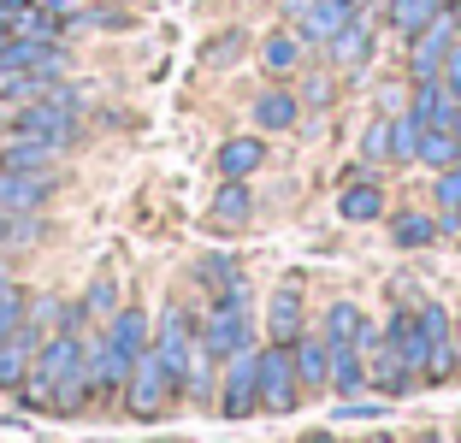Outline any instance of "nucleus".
<instances>
[{
	"label": "nucleus",
	"mask_w": 461,
	"mask_h": 443,
	"mask_svg": "<svg viewBox=\"0 0 461 443\" xmlns=\"http://www.w3.org/2000/svg\"><path fill=\"white\" fill-rule=\"evenodd\" d=\"M444 89H449V101L461 107V36H456V48H449V59H444Z\"/></svg>",
	"instance_id": "34"
},
{
	"label": "nucleus",
	"mask_w": 461,
	"mask_h": 443,
	"mask_svg": "<svg viewBox=\"0 0 461 443\" xmlns=\"http://www.w3.org/2000/svg\"><path fill=\"white\" fill-rule=\"evenodd\" d=\"M355 6H361V0H313L308 13L296 18V24H302V41H331L355 18Z\"/></svg>",
	"instance_id": "14"
},
{
	"label": "nucleus",
	"mask_w": 461,
	"mask_h": 443,
	"mask_svg": "<svg viewBox=\"0 0 461 443\" xmlns=\"http://www.w3.org/2000/svg\"><path fill=\"white\" fill-rule=\"evenodd\" d=\"M343 414H349V420H379V414H384V402H349Z\"/></svg>",
	"instance_id": "36"
},
{
	"label": "nucleus",
	"mask_w": 461,
	"mask_h": 443,
	"mask_svg": "<svg viewBox=\"0 0 461 443\" xmlns=\"http://www.w3.org/2000/svg\"><path fill=\"white\" fill-rule=\"evenodd\" d=\"M331 390H338V396H361L366 390V355L355 349V343H338V349H331Z\"/></svg>",
	"instance_id": "17"
},
{
	"label": "nucleus",
	"mask_w": 461,
	"mask_h": 443,
	"mask_svg": "<svg viewBox=\"0 0 461 443\" xmlns=\"http://www.w3.org/2000/svg\"><path fill=\"white\" fill-rule=\"evenodd\" d=\"M420 136H426V124L414 113H402L391 124V160H420Z\"/></svg>",
	"instance_id": "26"
},
{
	"label": "nucleus",
	"mask_w": 461,
	"mask_h": 443,
	"mask_svg": "<svg viewBox=\"0 0 461 443\" xmlns=\"http://www.w3.org/2000/svg\"><path fill=\"white\" fill-rule=\"evenodd\" d=\"M361 154L366 160H391V124H366L361 131Z\"/></svg>",
	"instance_id": "31"
},
{
	"label": "nucleus",
	"mask_w": 461,
	"mask_h": 443,
	"mask_svg": "<svg viewBox=\"0 0 461 443\" xmlns=\"http://www.w3.org/2000/svg\"><path fill=\"white\" fill-rule=\"evenodd\" d=\"M24 320H30V295L18 290V284H6V290H0V343H6Z\"/></svg>",
	"instance_id": "27"
},
{
	"label": "nucleus",
	"mask_w": 461,
	"mask_h": 443,
	"mask_svg": "<svg viewBox=\"0 0 461 443\" xmlns=\"http://www.w3.org/2000/svg\"><path fill=\"white\" fill-rule=\"evenodd\" d=\"M6 41H13V13L0 6V48H6Z\"/></svg>",
	"instance_id": "38"
},
{
	"label": "nucleus",
	"mask_w": 461,
	"mask_h": 443,
	"mask_svg": "<svg viewBox=\"0 0 461 443\" xmlns=\"http://www.w3.org/2000/svg\"><path fill=\"white\" fill-rule=\"evenodd\" d=\"M149 349L160 355V366L172 373V384L184 390V378H190V349H195V325H190V313H184V308H166L160 325H154V343H149Z\"/></svg>",
	"instance_id": "5"
},
{
	"label": "nucleus",
	"mask_w": 461,
	"mask_h": 443,
	"mask_svg": "<svg viewBox=\"0 0 461 443\" xmlns=\"http://www.w3.org/2000/svg\"><path fill=\"white\" fill-rule=\"evenodd\" d=\"M438 13H449V0H391V30H402V36L414 41Z\"/></svg>",
	"instance_id": "21"
},
{
	"label": "nucleus",
	"mask_w": 461,
	"mask_h": 443,
	"mask_svg": "<svg viewBox=\"0 0 461 443\" xmlns=\"http://www.w3.org/2000/svg\"><path fill=\"white\" fill-rule=\"evenodd\" d=\"M449 48H456V18L449 13H438L432 24L414 36V54H408V71H414V83H426V77H444V59H449Z\"/></svg>",
	"instance_id": "6"
},
{
	"label": "nucleus",
	"mask_w": 461,
	"mask_h": 443,
	"mask_svg": "<svg viewBox=\"0 0 461 443\" xmlns=\"http://www.w3.org/2000/svg\"><path fill=\"white\" fill-rule=\"evenodd\" d=\"M338 213L349 219V225H373V219L384 213V189L379 184H349L338 195Z\"/></svg>",
	"instance_id": "20"
},
{
	"label": "nucleus",
	"mask_w": 461,
	"mask_h": 443,
	"mask_svg": "<svg viewBox=\"0 0 461 443\" xmlns=\"http://www.w3.org/2000/svg\"><path fill=\"white\" fill-rule=\"evenodd\" d=\"M290 361H296V384L302 390H326L331 384V343H326V337L302 331L296 343H290Z\"/></svg>",
	"instance_id": "11"
},
{
	"label": "nucleus",
	"mask_w": 461,
	"mask_h": 443,
	"mask_svg": "<svg viewBox=\"0 0 461 443\" xmlns=\"http://www.w3.org/2000/svg\"><path fill=\"white\" fill-rule=\"evenodd\" d=\"M243 349H249V295L237 284V290L219 295L213 320L202 325V355L207 361H230V355H243Z\"/></svg>",
	"instance_id": "1"
},
{
	"label": "nucleus",
	"mask_w": 461,
	"mask_h": 443,
	"mask_svg": "<svg viewBox=\"0 0 461 443\" xmlns=\"http://www.w3.org/2000/svg\"><path fill=\"white\" fill-rule=\"evenodd\" d=\"M54 160H59V148H54V142H30V136H18V142L0 148V166H6V172L54 177Z\"/></svg>",
	"instance_id": "15"
},
{
	"label": "nucleus",
	"mask_w": 461,
	"mask_h": 443,
	"mask_svg": "<svg viewBox=\"0 0 461 443\" xmlns=\"http://www.w3.org/2000/svg\"><path fill=\"white\" fill-rule=\"evenodd\" d=\"M219 408L230 420H249L260 408V378H255V355H230V373H225V390H219Z\"/></svg>",
	"instance_id": "8"
},
{
	"label": "nucleus",
	"mask_w": 461,
	"mask_h": 443,
	"mask_svg": "<svg viewBox=\"0 0 461 443\" xmlns=\"http://www.w3.org/2000/svg\"><path fill=\"white\" fill-rule=\"evenodd\" d=\"M237 54H243V30H225V36H213V48H207L213 66H225V59H237Z\"/></svg>",
	"instance_id": "33"
},
{
	"label": "nucleus",
	"mask_w": 461,
	"mask_h": 443,
	"mask_svg": "<svg viewBox=\"0 0 461 443\" xmlns=\"http://www.w3.org/2000/svg\"><path fill=\"white\" fill-rule=\"evenodd\" d=\"M48 195H54V177H30L0 166V213H36Z\"/></svg>",
	"instance_id": "10"
},
{
	"label": "nucleus",
	"mask_w": 461,
	"mask_h": 443,
	"mask_svg": "<svg viewBox=\"0 0 461 443\" xmlns=\"http://www.w3.org/2000/svg\"><path fill=\"white\" fill-rule=\"evenodd\" d=\"M260 160H267V142H260V136H230V142L219 148V172H225V177L260 172Z\"/></svg>",
	"instance_id": "19"
},
{
	"label": "nucleus",
	"mask_w": 461,
	"mask_h": 443,
	"mask_svg": "<svg viewBox=\"0 0 461 443\" xmlns=\"http://www.w3.org/2000/svg\"><path fill=\"white\" fill-rule=\"evenodd\" d=\"M255 378H260V408L267 414H290L302 396L296 384V361H290V343H272V349L255 355Z\"/></svg>",
	"instance_id": "3"
},
{
	"label": "nucleus",
	"mask_w": 461,
	"mask_h": 443,
	"mask_svg": "<svg viewBox=\"0 0 461 443\" xmlns=\"http://www.w3.org/2000/svg\"><path fill=\"white\" fill-rule=\"evenodd\" d=\"M391 237H396V249H426V242L438 237V219H426V213H396L391 219Z\"/></svg>",
	"instance_id": "25"
},
{
	"label": "nucleus",
	"mask_w": 461,
	"mask_h": 443,
	"mask_svg": "<svg viewBox=\"0 0 461 443\" xmlns=\"http://www.w3.org/2000/svg\"><path fill=\"white\" fill-rule=\"evenodd\" d=\"M308 6H313V0H285V13H290V18H302Z\"/></svg>",
	"instance_id": "39"
},
{
	"label": "nucleus",
	"mask_w": 461,
	"mask_h": 443,
	"mask_svg": "<svg viewBox=\"0 0 461 443\" xmlns=\"http://www.w3.org/2000/svg\"><path fill=\"white\" fill-rule=\"evenodd\" d=\"M302 443H338V438H326V431H308V438H302Z\"/></svg>",
	"instance_id": "42"
},
{
	"label": "nucleus",
	"mask_w": 461,
	"mask_h": 443,
	"mask_svg": "<svg viewBox=\"0 0 461 443\" xmlns=\"http://www.w3.org/2000/svg\"><path fill=\"white\" fill-rule=\"evenodd\" d=\"M361 308H355V302H331V308H326V331H320V337H326V343H331V349H338V343H355V337H361Z\"/></svg>",
	"instance_id": "24"
},
{
	"label": "nucleus",
	"mask_w": 461,
	"mask_h": 443,
	"mask_svg": "<svg viewBox=\"0 0 461 443\" xmlns=\"http://www.w3.org/2000/svg\"><path fill=\"white\" fill-rule=\"evenodd\" d=\"M0 249H6V213H0Z\"/></svg>",
	"instance_id": "45"
},
{
	"label": "nucleus",
	"mask_w": 461,
	"mask_h": 443,
	"mask_svg": "<svg viewBox=\"0 0 461 443\" xmlns=\"http://www.w3.org/2000/svg\"><path fill=\"white\" fill-rule=\"evenodd\" d=\"M267 325H272V343H296L302 337V295H296V284H285V290L272 295Z\"/></svg>",
	"instance_id": "18"
},
{
	"label": "nucleus",
	"mask_w": 461,
	"mask_h": 443,
	"mask_svg": "<svg viewBox=\"0 0 461 443\" xmlns=\"http://www.w3.org/2000/svg\"><path fill=\"white\" fill-rule=\"evenodd\" d=\"M13 136H30V142H54L59 154H66V148L77 142V113L41 95V101H24V107L13 113Z\"/></svg>",
	"instance_id": "2"
},
{
	"label": "nucleus",
	"mask_w": 461,
	"mask_h": 443,
	"mask_svg": "<svg viewBox=\"0 0 461 443\" xmlns=\"http://www.w3.org/2000/svg\"><path fill=\"white\" fill-rule=\"evenodd\" d=\"M113 302H119V295H113V284H95L83 308H89V313H107V320H113V313H119V308H113Z\"/></svg>",
	"instance_id": "35"
},
{
	"label": "nucleus",
	"mask_w": 461,
	"mask_h": 443,
	"mask_svg": "<svg viewBox=\"0 0 461 443\" xmlns=\"http://www.w3.org/2000/svg\"><path fill=\"white\" fill-rule=\"evenodd\" d=\"M6 284H13V272H6V260H0V290H6Z\"/></svg>",
	"instance_id": "43"
},
{
	"label": "nucleus",
	"mask_w": 461,
	"mask_h": 443,
	"mask_svg": "<svg viewBox=\"0 0 461 443\" xmlns=\"http://www.w3.org/2000/svg\"><path fill=\"white\" fill-rule=\"evenodd\" d=\"M331 48V59H338L343 71H355V66H366V59H373V48H379V30L366 24V18H349V24L338 30V36L326 41Z\"/></svg>",
	"instance_id": "13"
},
{
	"label": "nucleus",
	"mask_w": 461,
	"mask_h": 443,
	"mask_svg": "<svg viewBox=\"0 0 461 443\" xmlns=\"http://www.w3.org/2000/svg\"><path fill=\"white\" fill-rule=\"evenodd\" d=\"M456 361H461V313H456Z\"/></svg>",
	"instance_id": "44"
},
{
	"label": "nucleus",
	"mask_w": 461,
	"mask_h": 443,
	"mask_svg": "<svg viewBox=\"0 0 461 443\" xmlns=\"http://www.w3.org/2000/svg\"><path fill=\"white\" fill-rule=\"evenodd\" d=\"M260 59H267V71H290V66L302 59V41H296V36H278V30H272L267 48H260Z\"/></svg>",
	"instance_id": "29"
},
{
	"label": "nucleus",
	"mask_w": 461,
	"mask_h": 443,
	"mask_svg": "<svg viewBox=\"0 0 461 443\" xmlns=\"http://www.w3.org/2000/svg\"><path fill=\"white\" fill-rule=\"evenodd\" d=\"M366 384H379L384 396H408V390H414V366L402 361V349H396L384 331H379V343L366 349Z\"/></svg>",
	"instance_id": "7"
},
{
	"label": "nucleus",
	"mask_w": 461,
	"mask_h": 443,
	"mask_svg": "<svg viewBox=\"0 0 461 443\" xmlns=\"http://www.w3.org/2000/svg\"><path fill=\"white\" fill-rule=\"evenodd\" d=\"M172 396H177L172 373H166V366H160V355L149 349L142 361L131 366V384H124V408H131L136 420H154V414H160L166 402H172Z\"/></svg>",
	"instance_id": "4"
},
{
	"label": "nucleus",
	"mask_w": 461,
	"mask_h": 443,
	"mask_svg": "<svg viewBox=\"0 0 461 443\" xmlns=\"http://www.w3.org/2000/svg\"><path fill=\"white\" fill-rule=\"evenodd\" d=\"M202 278L213 284L219 295H225V290H237V284H243V278H237V267H230L225 255H207V260H202Z\"/></svg>",
	"instance_id": "30"
},
{
	"label": "nucleus",
	"mask_w": 461,
	"mask_h": 443,
	"mask_svg": "<svg viewBox=\"0 0 461 443\" xmlns=\"http://www.w3.org/2000/svg\"><path fill=\"white\" fill-rule=\"evenodd\" d=\"M449 18H456V36H461V0H449Z\"/></svg>",
	"instance_id": "41"
},
{
	"label": "nucleus",
	"mask_w": 461,
	"mask_h": 443,
	"mask_svg": "<svg viewBox=\"0 0 461 443\" xmlns=\"http://www.w3.org/2000/svg\"><path fill=\"white\" fill-rule=\"evenodd\" d=\"M255 124L260 131H290V124H296V95H285V89L260 95L255 101Z\"/></svg>",
	"instance_id": "23"
},
{
	"label": "nucleus",
	"mask_w": 461,
	"mask_h": 443,
	"mask_svg": "<svg viewBox=\"0 0 461 443\" xmlns=\"http://www.w3.org/2000/svg\"><path fill=\"white\" fill-rule=\"evenodd\" d=\"M107 343H113V355H124V361H142V355H149V343H154V331H149V320H142V313L136 308H119L107 320Z\"/></svg>",
	"instance_id": "12"
},
{
	"label": "nucleus",
	"mask_w": 461,
	"mask_h": 443,
	"mask_svg": "<svg viewBox=\"0 0 461 443\" xmlns=\"http://www.w3.org/2000/svg\"><path fill=\"white\" fill-rule=\"evenodd\" d=\"M36 337H41V320H24L13 337H6V343H0V390H18V384L30 378V366H36V349H41Z\"/></svg>",
	"instance_id": "9"
},
{
	"label": "nucleus",
	"mask_w": 461,
	"mask_h": 443,
	"mask_svg": "<svg viewBox=\"0 0 461 443\" xmlns=\"http://www.w3.org/2000/svg\"><path fill=\"white\" fill-rule=\"evenodd\" d=\"M456 154H461V136L449 131V124H426V136H420V160L438 166V172H449V166H456Z\"/></svg>",
	"instance_id": "22"
},
{
	"label": "nucleus",
	"mask_w": 461,
	"mask_h": 443,
	"mask_svg": "<svg viewBox=\"0 0 461 443\" xmlns=\"http://www.w3.org/2000/svg\"><path fill=\"white\" fill-rule=\"evenodd\" d=\"M0 6H6V13H24V6H36V0H0Z\"/></svg>",
	"instance_id": "40"
},
{
	"label": "nucleus",
	"mask_w": 461,
	"mask_h": 443,
	"mask_svg": "<svg viewBox=\"0 0 461 443\" xmlns=\"http://www.w3.org/2000/svg\"><path fill=\"white\" fill-rule=\"evenodd\" d=\"M408 113L420 124H456V101H449L444 77H426L420 89H414V101H408Z\"/></svg>",
	"instance_id": "16"
},
{
	"label": "nucleus",
	"mask_w": 461,
	"mask_h": 443,
	"mask_svg": "<svg viewBox=\"0 0 461 443\" xmlns=\"http://www.w3.org/2000/svg\"><path fill=\"white\" fill-rule=\"evenodd\" d=\"M213 219H230V225H243V219H249V189H243V177H230V184L213 195Z\"/></svg>",
	"instance_id": "28"
},
{
	"label": "nucleus",
	"mask_w": 461,
	"mask_h": 443,
	"mask_svg": "<svg viewBox=\"0 0 461 443\" xmlns=\"http://www.w3.org/2000/svg\"><path fill=\"white\" fill-rule=\"evenodd\" d=\"M432 195H438V207H461V166H449V172H438V184H432Z\"/></svg>",
	"instance_id": "32"
},
{
	"label": "nucleus",
	"mask_w": 461,
	"mask_h": 443,
	"mask_svg": "<svg viewBox=\"0 0 461 443\" xmlns=\"http://www.w3.org/2000/svg\"><path fill=\"white\" fill-rule=\"evenodd\" d=\"M308 101H313V107H326V101H331V83L313 77V83H308Z\"/></svg>",
	"instance_id": "37"
}]
</instances>
